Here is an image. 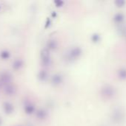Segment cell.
Here are the masks:
<instances>
[{
    "label": "cell",
    "instance_id": "7a4b0ae2",
    "mask_svg": "<svg viewBox=\"0 0 126 126\" xmlns=\"http://www.w3.org/2000/svg\"><path fill=\"white\" fill-rule=\"evenodd\" d=\"M4 92L7 95H13L14 94L15 92H16V88L14 87V86L10 83V84H7V85H5L4 87Z\"/></svg>",
    "mask_w": 126,
    "mask_h": 126
},
{
    "label": "cell",
    "instance_id": "5b68a950",
    "mask_svg": "<svg viewBox=\"0 0 126 126\" xmlns=\"http://www.w3.org/2000/svg\"><path fill=\"white\" fill-rule=\"evenodd\" d=\"M10 57V53L7 50H2L0 52V58L2 60H7Z\"/></svg>",
    "mask_w": 126,
    "mask_h": 126
},
{
    "label": "cell",
    "instance_id": "6da1fadb",
    "mask_svg": "<svg viewBox=\"0 0 126 126\" xmlns=\"http://www.w3.org/2000/svg\"><path fill=\"white\" fill-rule=\"evenodd\" d=\"M0 81L4 86L10 84L13 81L12 75L8 72H3L0 75Z\"/></svg>",
    "mask_w": 126,
    "mask_h": 126
},
{
    "label": "cell",
    "instance_id": "3957f363",
    "mask_svg": "<svg viewBox=\"0 0 126 126\" xmlns=\"http://www.w3.org/2000/svg\"><path fill=\"white\" fill-rule=\"evenodd\" d=\"M3 109H4V111L5 112V114H10L13 113V106L9 103V102H4L3 103Z\"/></svg>",
    "mask_w": 126,
    "mask_h": 126
},
{
    "label": "cell",
    "instance_id": "8992f818",
    "mask_svg": "<svg viewBox=\"0 0 126 126\" xmlns=\"http://www.w3.org/2000/svg\"><path fill=\"white\" fill-rule=\"evenodd\" d=\"M25 111H26V113H27V114L32 113V112L33 111V107L31 106H27L25 107Z\"/></svg>",
    "mask_w": 126,
    "mask_h": 126
},
{
    "label": "cell",
    "instance_id": "277c9868",
    "mask_svg": "<svg viewBox=\"0 0 126 126\" xmlns=\"http://www.w3.org/2000/svg\"><path fill=\"white\" fill-rule=\"evenodd\" d=\"M22 64H23L22 61L19 60V59H17V60L14 61V62L13 63V68L15 70H18V69H19L22 66Z\"/></svg>",
    "mask_w": 126,
    "mask_h": 126
},
{
    "label": "cell",
    "instance_id": "52a82bcc",
    "mask_svg": "<svg viewBox=\"0 0 126 126\" xmlns=\"http://www.w3.org/2000/svg\"><path fill=\"white\" fill-rule=\"evenodd\" d=\"M1 120H0V126H1Z\"/></svg>",
    "mask_w": 126,
    "mask_h": 126
},
{
    "label": "cell",
    "instance_id": "ba28073f",
    "mask_svg": "<svg viewBox=\"0 0 126 126\" xmlns=\"http://www.w3.org/2000/svg\"><path fill=\"white\" fill-rule=\"evenodd\" d=\"M0 9H1V5H0Z\"/></svg>",
    "mask_w": 126,
    "mask_h": 126
}]
</instances>
